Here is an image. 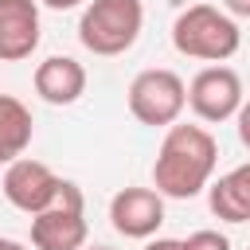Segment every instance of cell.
<instances>
[{
    "label": "cell",
    "instance_id": "6da1fadb",
    "mask_svg": "<svg viewBox=\"0 0 250 250\" xmlns=\"http://www.w3.org/2000/svg\"><path fill=\"white\" fill-rule=\"evenodd\" d=\"M219 164V141L203 125H168L156 164H152V188L168 199H195Z\"/></svg>",
    "mask_w": 250,
    "mask_h": 250
},
{
    "label": "cell",
    "instance_id": "7a4b0ae2",
    "mask_svg": "<svg viewBox=\"0 0 250 250\" xmlns=\"http://www.w3.org/2000/svg\"><path fill=\"white\" fill-rule=\"evenodd\" d=\"M172 47L180 55H188V59L227 62L242 47V31H238L234 16H227L223 8H215V4H191L172 23Z\"/></svg>",
    "mask_w": 250,
    "mask_h": 250
},
{
    "label": "cell",
    "instance_id": "3957f363",
    "mask_svg": "<svg viewBox=\"0 0 250 250\" xmlns=\"http://www.w3.org/2000/svg\"><path fill=\"white\" fill-rule=\"evenodd\" d=\"M145 27V4L141 0H90L78 20V39L86 51L113 59L125 55Z\"/></svg>",
    "mask_w": 250,
    "mask_h": 250
},
{
    "label": "cell",
    "instance_id": "277c9868",
    "mask_svg": "<svg viewBox=\"0 0 250 250\" xmlns=\"http://www.w3.org/2000/svg\"><path fill=\"white\" fill-rule=\"evenodd\" d=\"M188 109V86L176 70L164 66H148L129 82V113L141 125L152 129H168L180 121V113Z\"/></svg>",
    "mask_w": 250,
    "mask_h": 250
},
{
    "label": "cell",
    "instance_id": "5b68a950",
    "mask_svg": "<svg viewBox=\"0 0 250 250\" xmlns=\"http://www.w3.org/2000/svg\"><path fill=\"white\" fill-rule=\"evenodd\" d=\"M86 203L78 184L62 180L59 195L51 207H43L39 215H31V246L35 250H82L86 246Z\"/></svg>",
    "mask_w": 250,
    "mask_h": 250
},
{
    "label": "cell",
    "instance_id": "8992f818",
    "mask_svg": "<svg viewBox=\"0 0 250 250\" xmlns=\"http://www.w3.org/2000/svg\"><path fill=\"white\" fill-rule=\"evenodd\" d=\"M242 102H246V98H242V78H238L230 66H223V62L203 66V70L191 78V86H188V105H191V113H195L199 121H207V125L230 121Z\"/></svg>",
    "mask_w": 250,
    "mask_h": 250
},
{
    "label": "cell",
    "instance_id": "52a82bcc",
    "mask_svg": "<svg viewBox=\"0 0 250 250\" xmlns=\"http://www.w3.org/2000/svg\"><path fill=\"white\" fill-rule=\"evenodd\" d=\"M4 199L23 211V215H39L43 207L55 203L62 180L43 164V160H31V156H16L12 164H4Z\"/></svg>",
    "mask_w": 250,
    "mask_h": 250
},
{
    "label": "cell",
    "instance_id": "ba28073f",
    "mask_svg": "<svg viewBox=\"0 0 250 250\" xmlns=\"http://www.w3.org/2000/svg\"><path fill=\"white\" fill-rule=\"evenodd\" d=\"M109 223L125 238H152L164 223V195L156 188H121L109 199Z\"/></svg>",
    "mask_w": 250,
    "mask_h": 250
},
{
    "label": "cell",
    "instance_id": "9c48e42d",
    "mask_svg": "<svg viewBox=\"0 0 250 250\" xmlns=\"http://www.w3.org/2000/svg\"><path fill=\"white\" fill-rule=\"evenodd\" d=\"M39 47V0H0V62H23Z\"/></svg>",
    "mask_w": 250,
    "mask_h": 250
},
{
    "label": "cell",
    "instance_id": "30bf717a",
    "mask_svg": "<svg viewBox=\"0 0 250 250\" xmlns=\"http://www.w3.org/2000/svg\"><path fill=\"white\" fill-rule=\"evenodd\" d=\"M35 94L47 105H74L86 94V66L70 55H51L35 66Z\"/></svg>",
    "mask_w": 250,
    "mask_h": 250
},
{
    "label": "cell",
    "instance_id": "8fae6325",
    "mask_svg": "<svg viewBox=\"0 0 250 250\" xmlns=\"http://www.w3.org/2000/svg\"><path fill=\"white\" fill-rule=\"evenodd\" d=\"M207 203L223 223H250V164H238L207 184Z\"/></svg>",
    "mask_w": 250,
    "mask_h": 250
},
{
    "label": "cell",
    "instance_id": "7c38bea8",
    "mask_svg": "<svg viewBox=\"0 0 250 250\" xmlns=\"http://www.w3.org/2000/svg\"><path fill=\"white\" fill-rule=\"evenodd\" d=\"M31 133H35L31 109L20 98L0 94V164H12L16 156H23L31 145Z\"/></svg>",
    "mask_w": 250,
    "mask_h": 250
},
{
    "label": "cell",
    "instance_id": "4fadbf2b",
    "mask_svg": "<svg viewBox=\"0 0 250 250\" xmlns=\"http://www.w3.org/2000/svg\"><path fill=\"white\" fill-rule=\"evenodd\" d=\"M184 250H230V238L219 230H195L184 238Z\"/></svg>",
    "mask_w": 250,
    "mask_h": 250
},
{
    "label": "cell",
    "instance_id": "5bb4252c",
    "mask_svg": "<svg viewBox=\"0 0 250 250\" xmlns=\"http://www.w3.org/2000/svg\"><path fill=\"white\" fill-rule=\"evenodd\" d=\"M234 125H238V141L250 148V102H242V105H238V113H234Z\"/></svg>",
    "mask_w": 250,
    "mask_h": 250
},
{
    "label": "cell",
    "instance_id": "9a60e30c",
    "mask_svg": "<svg viewBox=\"0 0 250 250\" xmlns=\"http://www.w3.org/2000/svg\"><path fill=\"white\" fill-rule=\"evenodd\" d=\"M223 12L238 16V20H250V0H223Z\"/></svg>",
    "mask_w": 250,
    "mask_h": 250
},
{
    "label": "cell",
    "instance_id": "2e32d148",
    "mask_svg": "<svg viewBox=\"0 0 250 250\" xmlns=\"http://www.w3.org/2000/svg\"><path fill=\"white\" fill-rule=\"evenodd\" d=\"M145 250H184V242L180 238H152Z\"/></svg>",
    "mask_w": 250,
    "mask_h": 250
},
{
    "label": "cell",
    "instance_id": "e0dca14e",
    "mask_svg": "<svg viewBox=\"0 0 250 250\" xmlns=\"http://www.w3.org/2000/svg\"><path fill=\"white\" fill-rule=\"evenodd\" d=\"M39 4H47V8H55V12H66V8H78L82 0H39Z\"/></svg>",
    "mask_w": 250,
    "mask_h": 250
},
{
    "label": "cell",
    "instance_id": "ac0fdd59",
    "mask_svg": "<svg viewBox=\"0 0 250 250\" xmlns=\"http://www.w3.org/2000/svg\"><path fill=\"white\" fill-rule=\"evenodd\" d=\"M4 250H27V246H23V242H12V238H8V242H4Z\"/></svg>",
    "mask_w": 250,
    "mask_h": 250
},
{
    "label": "cell",
    "instance_id": "d6986e66",
    "mask_svg": "<svg viewBox=\"0 0 250 250\" xmlns=\"http://www.w3.org/2000/svg\"><path fill=\"white\" fill-rule=\"evenodd\" d=\"M90 250H109V246H90Z\"/></svg>",
    "mask_w": 250,
    "mask_h": 250
},
{
    "label": "cell",
    "instance_id": "ffe728a7",
    "mask_svg": "<svg viewBox=\"0 0 250 250\" xmlns=\"http://www.w3.org/2000/svg\"><path fill=\"white\" fill-rule=\"evenodd\" d=\"M4 242H8V238H0V250H4Z\"/></svg>",
    "mask_w": 250,
    "mask_h": 250
}]
</instances>
